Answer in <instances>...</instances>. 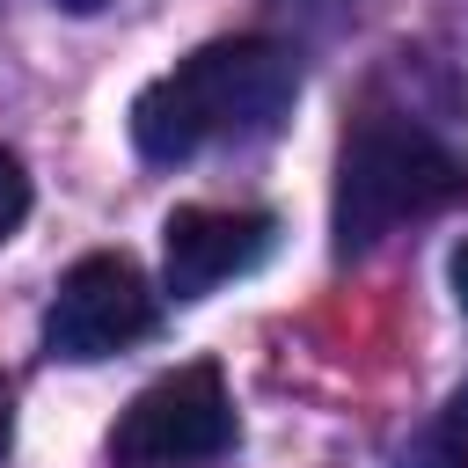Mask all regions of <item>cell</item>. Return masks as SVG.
<instances>
[{
	"label": "cell",
	"mask_w": 468,
	"mask_h": 468,
	"mask_svg": "<svg viewBox=\"0 0 468 468\" xmlns=\"http://www.w3.org/2000/svg\"><path fill=\"white\" fill-rule=\"evenodd\" d=\"M300 102V58L263 37H227L190 51L176 73L146 80L132 102V146L161 168L219 139H271Z\"/></svg>",
	"instance_id": "cell-1"
},
{
	"label": "cell",
	"mask_w": 468,
	"mask_h": 468,
	"mask_svg": "<svg viewBox=\"0 0 468 468\" xmlns=\"http://www.w3.org/2000/svg\"><path fill=\"white\" fill-rule=\"evenodd\" d=\"M461 190H468V168L453 146H439L410 117H366L336 154V205H329L336 256L380 249L395 227L446 212Z\"/></svg>",
	"instance_id": "cell-2"
},
{
	"label": "cell",
	"mask_w": 468,
	"mask_h": 468,
	"mask_svg": "<svg viewBox=\"0 0 468 468\" xmlns=\"http://www.w3.org/2000/svg\"><path fill=\"white\" fill-rule=\"evenodd\" d=\"M234 446V402L219 366H176L154 388L132 395V410L110 431V461L117 468H205Z\"/></svg>",
	"instance_id": "cell-3"
},
{
	"label": "cell",
	"mask_w": 468,
	"mask_h": 468,
	"mask_svg": "<svg viewBox=\"0 0 468 468\" xmlns=\"http://www.w3.org/2000/svg\"><path fill=\"white\" fill-rule=\"evenodd\" d=\"M146 329H154V285L139 278L132 256H80L44 307V351L66 366L117 358Z\"/></svg>",
	"instance_id": "cell-4"
},
{
	"label": "cell",
	"mask_w": 468,
	"mask_h": 468,
	"mask_svg": "<svg viewBox=\"0 0 468 468\" xmlns=\"http://www.w3.org/2000/svg\"><path fill=\"white\" fill-rule=\"evenodd\" d=\"M278 241V219L271 212H227V205H183L168 212L161 227V271H168V292L176 300H205L219 292L227 278L256 271Z\"/></svg>",
	"instance_id": "cell-5"
},
{
	"label": "cell",
	"mask_w": 468,
	"mask_h": 468,
	"mask_svg": "<svg viewBox=\"0 0 468 468\" xmlns=\"http://www.w3.org/2000/svg\"><path fill=\"white\" fill-rule=\"evenodd\" d=\"M402 468H468V388L446 402L439 424L417 431V446L402 453Z\"/></svg>",
	"instance_id": "cell-6"
},
{
	"label": "cell",
	"mask_w": 468,
	"mask_h": 468,
	"mask_svg": "<svg viewBox=\"0 0 468 468\" xmlns=\"http://www.w3.org/2000/svg\"><path fill=\"white\" fill-rule=\"evenodd\" d=\"M22 219H29V176H22V161L0 146V241H7Z\"/></svg>",
	"instance_id": "cell-7"
},
{
	"label": "cell",
	"mask_w": 468,
	"mask_h": 468,
	"mask_svg": "<svg viewBox=\"0 0 468 468\" xmlns=\"http://www.w3.org/2000/svg\"><path fill=\"white\" fill-rule=\"evenodd\" d=\"M453 300H461V314H468V241L453 249Z\"/></svg>",
	"instance_id": "cell-8"
},
{
	"label": "cell",
	"mask_w": 468,
	"mask_h": 468,
	"mask_svg": "<svg viewBox=\"0 0 468 468\" xmlns=\"http://www.w3.org/2000/svg\"><path fill=\"white\" fill-rule=\"evenodd\" d=\"M7 439H15V388L0 380V453H7Z\"/></svg>",
	"instance_id": "cell-9"
},
{
	"label": "cell",
	"mask_w": 468,
	"mask_h": 468,
	"mask_svg": "<svg viewBox=\"0 0 468 468\" xmlns=\"http://www.w3.org/2000/svg\"><path fill=\"white\" fill-rule=\"evenodd\" d=\"M58 7H66V15H102L110 0H58Z\"/></svg>",
	"instance_id": "cell-10"
}]
</instances>
